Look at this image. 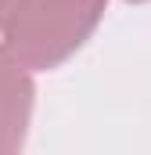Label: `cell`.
<instances>
[{
    "instance_id": "obj_1",
    "label": "cell",
    "mask_w": 151,
    "mask_h": 155,
    "mask_svg": "<svg viewBox=\"0 0 151 155\" xmlns=\"http://www.w3.org/2000/svg\"><path fill=\"white\" fill-rule=\"evenodd\" d=\"M101 0H11L4 47L18 65L47 69L61 61L97 22Z\"/></svg>"
},
{
    "instance_id": "obj_2",
    "label": "cell",
    "mask_w": 151,
    "mask_h": 155,
    "mask_svg": "<svg viewBox=\"0 0 151 155\" xmlns=\"http://www.w3.org/2000/svg\"><path fill=\"white\" fill-rule=\"evenodd\" d=\"M29 83L18 72V61L11 54H0V155L14 152L25 137L29 119Z\"/></svg>"
},
{
    "instance_id": "obj_3",
    "label": "cell",
    "mask_w": 151,
    "mask_h": 155,
    "mask_svg": "<svg viewBox=\"0 0 151 155\" xmlns=\"http://www.w3.org/2000/svg\"><path fill=\"white\" fill-rule=\"evenodd\" d=\"M7 7H11V0H0V15H4V11H7Z\"/></svg>"
}]
</instances>
